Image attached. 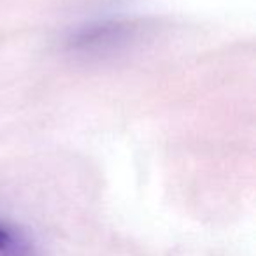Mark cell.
<instances>
[{
    "label": "cell",
    "mask_w": 256,
    "mask_h": 256,
    "mask_svg": "<svg viewBox=\"0 0 256 256\" xmlns=\"http://www.w3.org/2000/svg\"><path fill=\"white\" fill-rule=\"evenodd\" d=\"M0 256H32L30 242L14 226L0 221Z\"/></svg>",
    "instance_id": "1"
}]
</instances>
